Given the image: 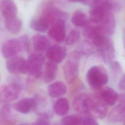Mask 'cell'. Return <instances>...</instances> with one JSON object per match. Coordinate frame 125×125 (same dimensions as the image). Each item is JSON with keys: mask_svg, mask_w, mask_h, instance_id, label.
<instances>
[{"mask_svg": "<svg viewBox=\"0 0 125 125\" xmlns=\"http://www.w3.org/2000/svg\"><path fill=\"white\" fill-rule=\"evenodd\" d=\"M21 88L16 83H8L0 88V100L3 103H10L16 100L20 93Z\"/></svg>", "mask_w": 125, "mask_h": 125, "instance_id": "3957f363", "label": "cell"}, {"mask_svg": "<svg viewBox=\"0 0 125 125\" xmlns=\"http://www.w3.org/2000/svg\"><path fill=\"white\" fill-rule=\"evenodd\" d=\"M82 121L83 119L79 115H70L62 119L61 125H81Z\"/></svg>", "mask_w": 125, "mask_h": 125, "instance_id": "603a6c76", "label": "cell"}, {"mask_svg": "<svg viewBox=\"0 0 125 125\" xmlns=\"http://www.w3.org/2000/svg\"><path fill=\"white\" fill-rule=\"evenodd\" d=\"M58 69V66L56 63L50 61H48L45 65L43 75V81L46 83L52 82L56 76Z\"/></svg>", "mask_w": 125, "mask_h": 125, "instance_id": "e0dca14e", "label": "cell"}, {"mask_svg": "<svg viewBox=\"0 0 125 125\" xmlns=\"http://www.w3.org/2000/svg\"><path fill=\"white\" fill-rule=\"evenodd\" d=\"M86 81L90 87L94 90H99L108 81L106 70L101 65H94L90 67L86 73Z\"/></svg>", "mask_w": 125, "mask_h": 125, "instance_id": "6da1fadb", "label": "cell"}, {"mask_svg": "<svg viewBox=\"0 0 125 125\" xmlns=\"http://www.w3.org/2000/svg\"><path fill=\"white\" fill-rule=\"evenodd\" d=\"M6 26L8 31L14 34L19 33L22 28L21 21L17 17L8 20H6Z\"/></svg>", "mask_w": 125, "mask_h": 125, "instance_id": "d6986e66", "label": "cell"}, {"mask_svg": "<svg viewBox=\"0 0 125 125\" xmlns=\"http://www.w3.org/2000/svg\"><path fill=\"white\" fill-rule=\"evenodd\" d=\"M91 99V95L87 93H82L77 95L72 102L74 109L81 114L90 113Z\"/></svg>", "mask_w": 125, "mask_h": 125, "instance_id": "5b68a950", "label": "cell"}, {"mask_svg": "<svg viewBox=\"0 0 125 125\" xmlns=\"http://www.w3.org/2000/svg\"><path fill=\"white\" fill-rule=\"evenodd\" d=\"M118 87L122 91H125V74L122 76L118 83Z\"/></svg>", "mask_w": 125, "mask_h": 125, "instance_id": "f1b7e54d", "label": "cell"}, {"mask_svg": "<svg viewBox=\"0 0 125 125\" xmlns=\"http://www.w3.org/2000/svg\"><path fill=\"white\" fill-rule=\"evenodd\" d=\"M35 100L33 98H24L17 102L14 105V108L21 114H27L34 107Z\"/></svg>", "mask_w": 125, "mask_h": 125, "instance_id": "4fadbf2b", "label": "cell"}, {"mask_svg": "<svg viewBox=\"0 0 125 125\" xmlns=\"http://www.w3.org/2000/svg\"><path fill=\"white\" fill-rule=\"evenodd\" d=\"M67 87L66 85L61 81L55 82L47 86L48 95L51 98H55L61 97L66 93Z\"/></svg>", "mask_w": 125, "mask_h": 125, "instance_id": "7c38bea8", "label": "cell"}, {"mask_svg": "<svg viewBox=\"0 0 125 125\" xmlns=\"http://www.w3.org/2000/svg\"><path fill=\"white\" fill-rule=\"evenodd\" d=\"M0 10L5 21L17 17V7L13 0H3L0 4Z\"/></svg>", "mask_w": 125, "mask_h": 125, "instance_id": "8fae6325", "label": "cell"}, {"mask_svg": "<svg viewBox=\"0 0 125 125\" xmlns=\"http://www.w3.org/2000/svg\"><path fill=\"white\" fill-rule=\"evenodd\" d=\"M124 125H125V119H124Z\"/></svg>", "mask_w": 125, "mask_h": 125, "instance_id": "d6a6232c", "label": "cell"}, {"mask_svg": "<svg viewBox=\"0 0 125 125\" xmlns=\"http://www.w3.org/2000/svg\"><path fill=\"white\" fill-rule=\"evenodd\" d=\"M30 25L31 28L34 30L41 32H45L49 27L40 18L32 20Z\"/></svg>", "mask_w": 125, "mask_h": 125, "instance_id": "cb8c5ba5", "label": "cell"}, {"mask_svg": "<svg viewBox=\"0 0 125 125\" xmlns=\"http://www.w3.org/2000/svg\"><path fill=\"white\" fill-rule=\"evenodd\" d=\"M77 60L72 58L65 62L63 65L62 71L64 78L69 84L74 83L78 78L79 68Z\"/></svg>", "mask_w": 125, "mask_h": 125, "instance_id": "277c9868", "label": "cell"}, {"mask_svg": "<svg viewBox=\"0 0 125 125\" xmlns=\"http://www.w3.org/2000/svg\"><path fill=\"white\" fill-rule=\"evenodd\" d=\"M23 48L19 39H12L5 41L1 47V53L5 58L15 56Z\"/></svg>", "mask_w": 125, "mask_h": 125, "instance_id": "52a82bcc", "label": "cell"}, {"mask_svg": "<svg viewBox=\"0 0 125 125\" xmlns=\"http://www.w3.org/2000/svg\"><path fill=\"white\" fill-rule=\"evenodd\" d=\"M19 125H29L28 123H21V124H19Z\"/></svg>", "mask_w": 125, "mask_h": 125, "instance_id": "1f68e13d", "label": "cell"}, {"mask_svg": "<svg viewBox=\"0 0 125 125\" xmlns=\"http://www.w3.org/2000/svg\"><path fill=\"white\" fill-rule=\"evenodd\" d=\"M86 21L87 16L82 11H76L72 16L71 22L76 26L83 27L86 24Z\"/></svg>", "mask_w": 125, "mask_h": 125, "instance_id": "ffe728a7", "label": "cell"}, {"mask_svg": "<svg viewBox=\"0 0 125 125\" xmlns=\"http://www.w3.org/2000/svg\"><path fill=\"white\" fill-rule=\"evenodd\" d=\"M48 118V117L41 116L31 125H50Z\"/></svg>", "mask_w": 125, "mask_h": 125, "instance_id": "484cf974", "label": "cell"}, {"mask_svg": "<svg viewBox=\"0 0 125 125\" xmlns=\"http://www.w3.org/2000/svg\"><path fill=\"white\" fill-rule=\"evenodd\" d=\"M69 109V104L67 99L65 98H59L54 103V112L59 116L65 115Z\"/></svg>", "mask_w": 125, "mask_h": 125, "instance_id": "ac0fdd59", "label": "cell"}, {"mask_svg": "<svg viewBox=\"0 0 125 125\" xmlns=\"http://www.w3.org/2000/svg\"><path fill=\"white\" fill-rule=\"evenodd\" d=\"M71 2H78V1H82L83 0H68Z\"/></svg>", "mask_w": 125, "mask_h": 125, "instance_id": "4dcf8cb0", "label": "cell"}, {"mask_svg": "<svg viewBox=\"0 0 125 125\" xmlns=\"http://www.w3.org/2000/svg\"><path fill=\"white\" fill-rule=\"evenodd\" d=\"M91 105L90 113L93 116L102 119L107 114V105L101 98L99 93L91 95Z\"/></svg>", "mask_w": 125, "mask_h": 125, "instance_id": "ba28073f", "label": "cell"}, {"mask_svg": "<svg viewBox=\"0 0 125 125\" xmlns=\"http://www.w3.org/2000/svg\"><path fill=\"white\" fill-rule=\"evenodd\" d=\"M49 37L54 41L60 43L65 38V27L62 21H58L50 28L48 33Z\"/></svg>", "mask_w": 125, "mask_h": 125, "instance_id": "30bf717a", "label": "cell"}, {"mask_svg": "<svg viewBox=\"0 0 125 125\" xmlns=\"http://www.w3.org/2000/svg\"><path fill=\"white\" fill-rule=\"evenodd\" d=\"M80 33L76 30L71 31L66 37H65L64 41L67 45H71L75 43L79 38Z\"/></svg>", "mask_w": 125, "mask_h": 125, "instance_id": "d4e9b609", "label": "cell"}, {"mask_svg": "<svg viewBox=\"0 0 125 125\" xmlns=\"http://www.w3.org/2000/svg\"><path fill=\"white\" fill-rule=\"evenodd\" d=\"M105 13V8L103 6H99L93 9L90 14V20L96 23H98L103 20Z\"/></svg>", "mask_w": 125, "mask_h": 125, "instance_id": "7402d4cb", "label": "cell"}, {"mask_svg": "<svg viewBox=\"0 0 125 125\" xmlns=\"http://www.w3.org/2000/svg\"><path fill=\"white\" fill-rule=\"evenodd\" d=\"M118 100L120 103H125V93L121 94L118 95Z\"/></svg>", "mask_w": 125, "mask_h": 125, "instance_id": "f546056e", "label": "cell"}, {"mask_svg": "<svg viewBox=\"0 0 125 125\" xmlns=\"http://www.w3.org/2000/svg\"><path fill=\"white\" fill-rule=\"evenodd\" d=\"M81 125H99L98 122L93 117H86L83 119Z\"/></svg>", "mask_w": 125, "mask_h": 125, "instance_id": "4316f807", "label": "cell"}, {"mask_svg": "<svg viewBox=\"0 0 125 125\" xmlns=\"http://www.w3.org/2000/svg\"><path fill=\"white\" fill-rule=\"evenodd\" d=\"M125 119V103H120L109 112L108 120L111 123H118Z\"/></svg>", "mask_w": 125, "mask_h": 125, "instance_id": "5bb4252c", "label": "cell"}, {"mask_svg": "<svg viewBox=\"0 0 125 125\" xmlns=\"http://www.w3.org/2000/svg\"><path fill=\"white\" fill-rule=\"evenodd\" d=\"M11 117V106L9 104H6L2 107L0 110V124L4 125L9 123Z\"/></svg>", "mask_w": 125, "mask_h": 125, "instance_id": "44dd1931", "label": "cell"}, {"mask_svg": "<svg viewBox=\"0 0 125 125\" xmlns=\"http://www.w3.org/2000/svg\"><path fill=\"white\" fill-rule=\"evenodd\" d=\"M7 70L14 74H26L27 72V60L21 56H14L6 61Z\"/></svg>", "mask_w": 125, "mask_h": 125, "instance_id": "8992f818", "label": "cell"}, {"mask_svg": "<svg viewBox=\"0 0 125 125\" xmlns=\"http://www.w3.org/2000/svg\"><path fill=\"white\" fill-rule=\"evenodd\" d=\"M19 40L22 45L23 50H27L29 47V40L28 37L27 35H22L21 36Z\"/></svg>", "mask_w": 125, "mask_h": 125, "instance_id": "83f0119b", "label": "cell"}, {"mask_svg": "<svg viewBox=\"0 0 125 125\" xmlns=\"http://www.w3.org/2000/svg\"><path fill=\"white\" fill-rule=\"evenodd\" d=\"M32 44L34 49L38 52L46 51L50 46L48 39L42 35H35L33 36Z\"/></svg>", "mask_w": 125, "mask_h": 125, "instance_id": "2e32d148", "label": "cell"}, {"mask_svg": "<svg viewBox=\"0 0 125 125\" xmlns=\"http://www.w3.org/2000/svg\"><path fill=\"white\" fill-rule=\"evenodd\" d=\"M67 54L66 48L62 46L55 44L50 46L46 50V56L49 61L56 63L63 61Z\"/></svg>", "mask_w": 125, "mask_h": 125, "instance_id": "9c48e42d", "label": "cell"}, {"mask_svg": "<svg viewBox=\"0 0 125 125\" xmlns=\"http://www.w3.org/2000/svg\"><path fill=\"white\" fill-rule=\"evenodd\" d=\"M44 61V57L42 54L34 53L31 54L27 60V73L34 78H39L42 73Z\"/></svg>", "mask_w": 125, "mask_h": 125, "instance_id": "7a4b0ae2", "label": "cell"}, {"mask_svg": "<svg viewBox=\"0 0 125 125\" xmlns=\"http://www.w3.org/2000/svg\"><path fill=\"white\" fill-rule=\"evenodd\" d=\"M99 94L104 103L108 106L114 105L118 100L117 92L110 87L104 88Z\"/></svg>", "mask_w": 125, "mask_h": 125, "instance_id": "9a60e30c", "label": "cell"}]
</instances>
